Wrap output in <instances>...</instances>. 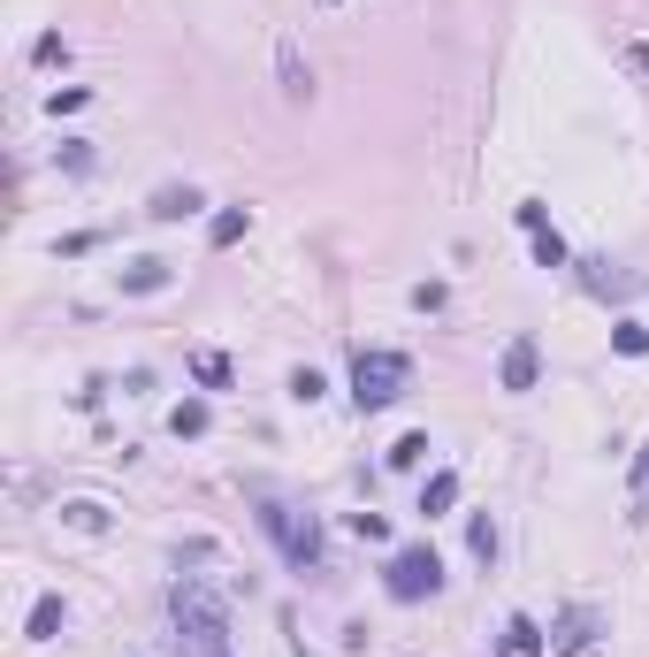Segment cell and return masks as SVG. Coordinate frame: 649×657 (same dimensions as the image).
<instances>
[{
	"instance_id": "obj_1",
	"label": "cell",
	"mask_w": 649,
	"mask_h": 657,
	"mask_svg": "<svg viewBox=\"0 0 649 657\" xmlns=\"http://www.w3.org/2000/svg\"><path fill=\"white\" fill-rule=\"evenodd\" d=\"M168 612H176V627L191 635L199 657H230V612L206 597V581H176L168 589Z\"/></svg>"
},
{
	"instance_id": "obj_2",
	"label": "cell",
	"mask_w": 649,
	"mask_h": 657,
	"mask_svg": "<svg viewBox=\"0 0 649 657\" xmlns=\"http://www.w3.org/2000/svg\"><path fill=\"white\" fill-rule=\"evenodd\" d=\"M405 382H413V359H405V352H359V359H351V398H359V413L398 405Z\"/></svg>"
},
{
	"instance_id": "obj_3",
	"label": "cell",
	"mask_w": 649,
	"mask_h": 657,
	"mask_svg": "<svg viewBox=\"0 0 649 657\" xmlns=\"http://www.w3.org/2000/svg\"><path fill=\"white\" fill-rule=\"evenodd\" d=\"M382 589H390L398 604H421V597L444 589V558H436L428 543H405V550H390V566H382Z\"/></svg>"
},
{
	"instance_id": "obj_4",
	"label": "cell",
	"mask_w": 649,
	"mask_h": 657,
	"mask_svg": "<svg viewBox=\"0 0 649 657\" xmlns=\"http://www.w3.org/2000/svg\"><path fill=\"white\" fill-rule=\"evenodd\" d=\"M260 527L291 550V566H322V527H314V520H299L291 504H260Z\"/></svg>"
},
{
	"instance_id": "obj_5",
	"label": "cell",
	"mask_w": 649,
	"mask_h": 657,
	"mask_svg": "<svg viewBox=\"0 0 649 657\" xmlns=\"http://www.w3.org/2000/svg\"><path fill=\"white\" fill-rule=\"evenodd\" d=\"M276 77H283V100H291V108H306V100H314V69H306L299 38H283V46H276Z\"/></svg>"
},
{
	"instance_id": "obj_6",
	"label": "cell",
	"mask_w": 649,
	"mask_h": 657,
	"mask_svg": "<svg viewBox=\"0 0 649 657\" xmlns=\"http://www.w3.org/2000/svg\"><path fill=\"white\" fill-rule=\"evenodd\" d=\"M535 375H542V352H535L527 336H512V344H504V367H496V382L519 398V390H535Z\"/></svg>"
},
{
	"instance_id": "obj_7",
	"label": "cell",
	"mask_w": 649,
	"mask_h": 657,
	"mask_svg": "<svg viewBox=\"0 0 649 657\" xmlns=\"http://www.w3.org/2000/svg\"><path fill=\"white\" fill-rule=\"evenodd\" d=\"M199 207H206V199H199V183H161L146 214H154V222H183V214H199Z\"/></svg>"
},
{
	"instance_id": "obj_8",
	"label": "cell",
	"mask_w": 649,
	"mask_h": 657,
	"mask_svg": "<svg viewBox=\"0 0 649 657\" xmlns=\"http://www.w3.org/2000/svg\"><path fill=\"white\" fill-rule=\"evenodd\" d=\"M168 276H176V268L146 253V260H131V268H123V291H131V299H154V291H168Z\"/></svg>"
},
{
	"instance_id": "obj_9",
	"label": "cell",
	"mask_w": 649,
	"mask_h": 657,
	"mask_svg": "<svg viewBox=\"0 0 649 657\" xmlns=\"http://www.w3.org/2000/svg\"><path fill=\"white\" fill-rule=\"evenodd\" d=\"M245 230H253V207H222V214H214V222H206V245H214V253H222V245H237V237H245Z\"/></svg>"
},
{
	"instance_id": "obj_10",
	"label": "cell",
	"mask_w": 649,
	"mask_h": 657,
	"mask_svg": "<svg viewBox=\"0 0 649 657\" xmlns=\"http://www.w3.org/2000/svg\"><path fill=\"white\" fill-rule=\"evenodd\" d=\"M230 375H237L230 352H191V382H199V390H230Z\"/></svg>"
},
{
	"instance_id": "obj_11",
	"label": "cell",
	"mask_w": 649,
	"mask_h": 657,
	"mask_svg": "<svg viewBox=\"0 0 649 657\" xmlns=\"http://www.w3.org/2000/svg\"><path fill=\"white\" fill-rule=\"evenodd\" d=\"M542 643H550V635L519 612V620H504V650H496V657H527V650H542Z\"/></svg>"
},
{
	"instance_id": "obj_12",
	"label": "cell",
	"mask_w": 649,
	"mask_h": 657,
	"mask_svg": "<svg viewBox=\"0 0 649 657\" xmlns=\"http://www.w3.org/2000/svg\"><path fill=\"white\" fill-rule=\"evenodd\" d=\"M451 504H459V475L444 467V475H428V490H421V512L436 520V512H451Z\"/></svg>"
},
{
	"instance_id": "obj_13",
	"label": "cell",
	"mask_w": 649,
	"mask_h": 657,
	"mask_svg": "<svg viewBox=\"0 0 649 657\" xmlns=\"http://www.w3.org/2000/svg\"><path fill=\"white\" fill-rule=\"evenodd\" d=\"M206 421H214V413H206V398H183V405L168 413V436H206Z\"/></svg>"
},
{
	"instance_id": "obj_14",
	"label": "cell",
	"mask_w": 649,
	"mask_h": 657,
	"mask_svg": "<svg viewBox=\"0 0 649 657\" xmlns=\"http://www.w3.org/2000/svg\"><path fill=\"white\" fill-rule=\"evenodd\" d=\"M428 452H436V444H428V436H421V428H413V436H398V444H390V452H382V459H390V467H398V475H413V467H421V459H428Z\"/></svg>"
},
{
	"instance_id": "obj_15",
	"label": "cell",
	"mask_w": 649,
	"mask_h": 657,
	"mask_svg": "<svg viewBox=\"0 0 649 657\" xmlns=\"http://www.w3.org/2000/svg\"><path fill=\"white\" fill-rule=\"evenodd\" d=\"M23 635H31V643H54V635H61V597H38V604H31V627H23Z\"/></svg>"
},
{
	"instance_id": "obj_16",
	"label": "cell",
	"mask_w": 649,
	"mask_h": 657,
	"mask_svg": "<svg viewBox=\"0 0 649 657\" xmlns=\"http://www.w3.org/2000/svg\"><path fill=\"white\" fill-rule=\"evenodd\" d=\"M550 643H558V650H589V643H596V620H589V612H566Z\"/></svg>"
},
{
	"instance_id": "obj_17",
	"label": "cell",
	"mask_w": 649,
	"mask_h": 657,
	"mask_svg": "<svg viewBox=\"0 0 649 657\" xmlns=\"http://www.w3.org/2000/svg\"><path fill=\"white\" fill-rule=\"evenodd\" d=\"M627 520H649V444L635 452V482H627Z\"/></svg>"
},
{
	"instance_id": "obj_18",
	"label": "cell",
	"mask_w": 649,
	"mask_h": 657,
	"mask_svg": "<svg viewBox=\"0 0 649 657\" xmlns=\"http://www.w3.org/2000/svg\"><path fill=\"white\" fill-rule=\"evenodd\" d=\"M581 268V283L596 291V299H612V291H627V276H612V260H573Z\"/></svg>"
},
{
	"instance_id": "obj_19",
	"label": "cell",
	"mask_w": 649,
	"mask_h": 657,
	"mask_svg": "<svg viewBox=\"0 0 649 657\" xmlns=\"http://www.w3.org/2000/svg\"><path fill=\"white\" fill-rule=\"evenodd\" d=\"M535 260H542V268H573V253H566L558 230H535Z\"/></svg>"
},
{
	"instance_id": "obj_20",
	"label": "cell",
	"mask_w": 649,
	"mask_h": 657,
	"mask_svg": "<svg viewBox=\"0 0 649 657\" xmlns=\"http://www.w3.org/2000/svg\"><path fill=\"white\" fill-rule=\"evenodd\" d=\"M61 520H69V527H85V535H100V527H108V512H100L92 497H77V504H61Z\"/></svg>"
},
{
	"instance_id": "obj_21",
	"label": "cell",
	"mask_w": 649,
	"mask_h": 657,
	"mask_svg": "<svg viewBox=\"0 0 649 657\" xmlns=\"http://www.w3.org/2000/svg\"><path fill=\"white\" fill-rule=\"evenodd\" d=\"M467 550H474V558H496V520H489V512H474V527H467Z\"/></svg>"
},
{
	"instance_id": "obj_22",
	"label": "cell",
	"mask_w": 649,
	"mask_h": 657,
	"mask_svg": "<svg viewBox=\"0 0 649 657\" xmlns=\"http://www.w3.org/2000/svg\"><path fill=\"white\" fill-rule=\"evenodd\" d=\"M612 344H619L627 359H642V352H649V328L642 322H619V328H612Z\"/></svg>"
},
{
	"instance_id": "obj_23",
	"label": "cell",
	"mask_w": 649,
	"mask_h": 657,
	"mask_svg": "<svg viewBox=\"0 0 649 657\" xmlns=\"http://www.w3.org/2000/svg\"><path fill=\"white\" fill-rule=\"evenodd\" d=\"M85 100H92V92H85V85H61V92H54V100H46V115H77V108H85Z\"/></svg>"
},
{
	"instance_id": "obj_24",
	"label": "cell",
	"mask_w": 649,
	"mask_h": 657,
	"mask_svg": "<svg viewBox=\"0 0 649 657\" xmlns=\"http://www.w3.org/2000/svg\"><path fill=\"white\" fill-rule=\"evenodd\" d=\"M351 535H359V543H382L390 520H382V512H351Z\"/></svg>"
},
{
	"instance_id": "obj_25",
	"label": "cell",
	"mask_w": 649,
	"mask_h": 657,
	"mask_svg": "<svg viewBox=\"0 0 649 657\" xmlns=\"http://www.w3.org/2000/svg\"><path fill=\"white\" fill-rule=\"evenodd\" d=\"M322 390H328V382H322V375H314V367H299V375H291V398H299V405H314Z\"/></svg>"
},
{
	"instance_id": "obj_26",
	"label": "cell",
	"mask_w": 649,
	"mask_h": 657,
	"mask_svg": "<svg viewBox=\"0 0 649 657\" xmlns=\"http://www.w3.org/2000/svg\"><path fill=\"white\" fill-rule=\"evenodd\" d=\"M519 230L535 237V230H550V214H542V199H519Z\"/></svg>"
},
{
	"instance_id": "obj_27",
	"label": "cell",
	"mask_w": 649,
	"mask_h": 657,
	"mask_svg": "<svg viewBox=\"0 0 649 657\" xmlns=\"http://www.w3.org/2000/svg\"><path fill=\"white\" fill-rule=\"evenodd\" d=\"M61 162H69L77 176H85V168H92V146H85V138H61Z\"/></svg>"
},
{
	"instance_id": "obj_28",
	"label": "cell",
	"mask_w": 649,
	"mask_h": 657,
	"mask_svg": "<svg viewBox=\"0 0 649 657\" xmlns=\"http://www.w3.org/2000/svg\"><path fill=\"white\" fill-rule=\"evenodd\" d=\"M627 69H635V77H649V46H642V38L627 46Z\"/></svg>"
},
{
	"instance_id": "obj_29",
	"label": "cell",
	"mask_w": 649,
	"mask_h": 657,
	"mask_svg": "<svg viewBox=\"0 0 649 657\" xmlns=\"http://www.w3.org/2000/svg\"><path fill=\"white\" fill-rule=\"evenodd\" d=\"M322 8H336V0H322Z\"/></svg>"
}]
</instances>
